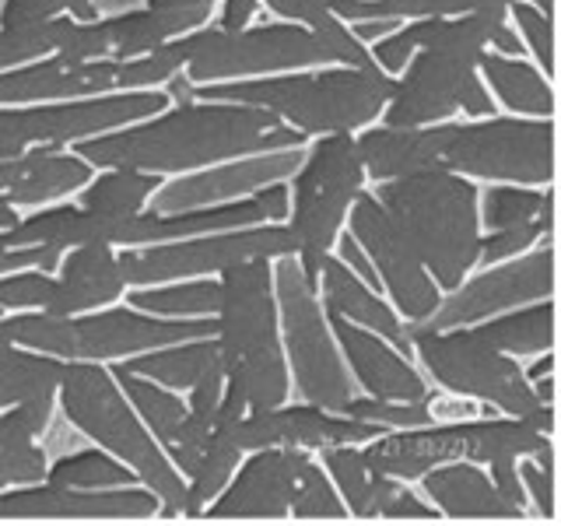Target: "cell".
Segmentation results:
<instances>
[{"label":"cell","instance_id":"1","mask_svg":"<svg viewBox=\"0 0 561 526\" xmlns=\"http://www.w3.org/2000/svg\"><path fill=\"white\" fill-rule=\"evenodd\" d=\"M302 145H309L306 134H298L260 105L190 99L172 102L169 110L127 123V127L75 140L70 151L81 155L92 169L127 165L140 172L180 175L228 162V158Z\"/></svg>","mask_w":561,"mask_h":526},{"label":"cell","instance_id":"24","mask_svg":"<svg viewBox=\"0 0 561 526\" xmlns=\"http://www.w3.org/2000/svg\"><path fill=\"white\" fill-rule=\"evenodd\" d=\"M417 481L421 495L438 508L443 519H530L499 495L488 470L473 460H446L425 470Z\"/></svg>","mask_w":561,"mask_h":526},{"label":"cell","instance_id":"21","mask_svg":"<svg viewBox=\"0 0 561 526\" xmlns=\"http://www.w3.org/2000/svg\"><path fill=\"white\" fill-rule=\"evenodd\" d=\"M327 323H330L333 341L341 347V358L347 365L351 379H355V386H362L368 397L403 400V403L428 400L432 390H428L425 376H421L411 365V358L400 355L390 341H382L379 333L351 323L337 312H327Z\"/></svg>","mask_w":561,"mask_h":526},{"label":"cell","instance_id":"50","mask_svg":"<svg viewBox=\"0 0 561 526\" xmlns=\"http://www.w3.org/2000/svg\"><path fill=\"white\" fill-rule=\"evenodd\" d=\"M456 113H467L470 119H484V116H495V113H499V105H495V99H491L488 84H484L481 78H473V81L463 88L460 110H456Z\"/></svg>","mask_w":561,"mask_h":526},{"label":"cell","instance_id":"54","mask_svg":"<svg viewBox=\"0 0 561 526\" xmlns=\"http://www.w3.org/2000/svg\"><path fill=\"white\" fill-rule=\"evenodd\" d=\"M92 4H95L99 14H119V11H134V8H140L145 0H92Z\"/></svg>","mask_w":561,"mask_h":526},{"label":"cell","instance_id":"38","mask_svg":"<svg viewBox=\"0 0 561 526\" xmlns=\"http://www.w3.org/2000/svg\"><path fill=\"white\" fill-rule=\"evenodd\" d=\"M540 201H543L540 186H523V183H484V186H478L481 232H495V228H516V225L537 221Z\"/></svg>","mask_w":561,"mask_h":526},{"label":"cell","instance_id":"36","mask_svg":"<svg viewBox=\"0 0 561 526\" xmlns=\"http://www.w3.org/2000/svg\"><path fill=\"white\" fill-rule=\"evenodd\" d=\"M46 449L35 443L18 408H0V488L46 481Z\"/></svg>","mask_w":561,"mask_h":526},{"label":"cell","instance_id":"55","mask_svg":"<svg viewBox=\"0 0 561 526\" xmlns=\"http://www.w3.org/2000/svg\"><path fill=\"white\" fill-rule=\"evenodd\" d=\"M530 386H534V393H537V400H540V403H554V373L534 379Z\"/></svg>","mask_w":561,"mask_h":526},{"label":"cell","instance_id":"16","mask_svg":"<svg viewBox=\"0 0 561 526\" xmlns=\"http://www.w3.org/2000/svg\"><path fill=\"white\" fill-rule=\"evenodd\" d=\"M540 298H554V245H540V250L534 245L513 260L473 267L460 285L438 298L435 312L421 327H473L488 316L540 302Z\"/></svg>","mask_w":561,"mask_h":526},{"label":"cell","instance_id":"11","mask_svg":"<svg viewBox=\"0 0 561 526\" xmlns=\"http://www.w3.org/2000/svg\"><path fill=\"white\" fill-rule=\"evenodd\" d=\"M183 75L193 84L215 81H242V78H267L285 75V70H309L330 67L333 57L320 35H312L302 25L271 22V25H201L180 35Z\"/></svg>","mask_w":561,"mask_h":526},{"label":"cell","instance_id":"41","mask_svg":"<svg viewBox=\"0 0 561 526\" xmlns=\"http://www.w3.org/2000/svg\"><path fill=\"white\" fill-rule=\"evenodd\" d=\"M505 18L523 39L526 53L537 60L540 75L554 81V18L537 11L534 4H526V0H513L508 11H505Z\"/></svg>","mask_w":561,"mask_h":526},{"label":"cell","instance_id":"25","mask_svg":"<svg viewBox=\"0 0 561 526\" xmlns=\"http://www.w3.org/2000/svg\"><path fill=\"white\" fill-rule=\"evenodd\" d=\"M355 145L365 165V180L386 183L411 175L421 169L438 165V148H443V127L428 123V127H386L373 123L355 134Z\"/></svg>","mask_w":561,"mask_h":526},{"label":"cell","instance_id":"7","mask_svg":"<svg viewBox=\"0 0 561 526\" xmlns=\"http://www.w3.org/2000/svg\"><path fill=\"white\" fill-rule=\"evenodd\" d=\"M4 333L28 351L64 358V362H119L140 351L180 344L215 333V316L201 320H169L130 306L92 309L81 316H49L43 309H22L14 316H0Z\"/></svg>","mask_w":561,"mask_h":526},{"label":"cell","instance_id":"52","mask_svg":"<svg viewBox=\"0 0 561 526\" xmlns=\"http://www.w3.org/2000/svg\"><path fill=\"white\" fill-rule=\"evenodd\" d=\"M548 373H554V351H540V355H534V365L523 368V376L530 382L540 379V376H548Z\"/></svg>","mask_w":561,"mask_h":526},{"label":"cell","instance_id":"33","mask_svg":"<svg viewBox=\"0 0 561 526\" xmlns=\"http://www.w3.org/2000/svg\"><path fill=\"white\" fill-rule=\"evenodd\" d=\"M110 373L119 382L123 397L130 400L137 418L145 421V428L154 435V443L165 449L175 438V432H180L183 418H186V397L169 390V386H162V382H154V379L127 373V368H119L116 362L110 365Z\"/></svg>","mask_w":561,"mask_h":526},{"label":"cell","instance_id":"8","mask_svg":"<svg viewBox=\"0 0 561 526\" xmlns=\"http://www.w3.org/2000/svg\"><path fill=\"white\" fill-rule=\"evenodd\" d=\"M365 190V165L355 134H323L306 145L298 169L288 175V215L285 228L295 239V260L309 285H316L320 263L333 253L344 232L347 210Z\"/></svg>","mask_w":561,"mask_h":526},{"label":"cell","instance_id":"29","mask_svg":"<svg viewBox=\"0 0 561 526\" xmlns=\"http://www.w3.org/2000/svg\"><path fill=\"white\" fill-rule=\"evenodd\" d=\"M320 467L327 470V478L337 488L341 502L347 505V516L355 519H379L382 505L390 502L397 491V478L376 473L365 464L362 443H341V446H323L320 449Z\"/></svg>","mask_w":561,"mask_h":526},{"label":"cell","instance_id":"30","mask_svg":"<svg viewBox=\"0 0 561 526\" xmlns=\"http://www.w3.org/2000/svg\"><path fill=\"white\" fill-rule=\"evenodd\" d=\"M470 330L513 358H534L540 351H554V298H540V302L488 316Z\"/></svg>","mask_w":561,"mask_h":526},{"label":"cell","instance_id":"58","mask_svg":"<svg viewBox=\"0 0 561 526\" xmlns=\"http://www.w3.org/2000/svg\"><path fill=\"white\" fill-rule=\"evenodd\" d=\"M0 312H4V309H0Z\"/></svg>","mask_w":561,"mask_h":526},{"label":"cell","instance_id":"10","mask_svg":"<svg viewBox=\"0 0 561 526\" xmlns=\"http://www.w3.org/2000/svg\"><path fill=\"white\" fill-rule=\"evenodd\" d=\"M438 165L460 172L473 183H554V116H484L443 119Z\"/></svg>","mask_w":561,"mask_h":526},{"label":"cell","instance_id":"4","mask_svg":"<svg viewBox=\"0 0 561 526\" xmlns=\"http://www.w3.org/2000/svg\"><path fill=\"white\" fill-rule=\"evenodd\" d=\"M373 193L393 215L443 295L478 267L481 218L473 180L435 165L400 180L373 183Z\"/></svg>","mask_w":561,"mask_h":526},{"label":"cell","instance_id":"49","mask_svg":"<svg viewBox=\"0 0 561 526\" xmlns=\"http://www.w3.org/2000/svg\"><path fill=\"white\" fill-rule=\"evenodd\" d=\"M519 460H495V464H488V478L491 484L499 488V495L508 502V505H516L519 513L530 516V508H526V491H523V481H519Z\"/></svg>","mask_w":561,"mask_h":526},{"label":"cell","instance_id":"44","mask_svg":"<svg viewBox=\"0 0 561 526\" xmlns=\"http://www.w3.org/2000/svg\"><path fill=\"white\" fill-rule=\"evenodd\" d=\"M263 8L274 18H280V22L302 25L316 35L327 32L333 22H341V18L330 11V0H263Z\"/></svg>","mask_w":561,"mask_h":526},{"label":"cell","instance_id":"12","mask_svg":"<svg viewBox=\"0 0 561 526\" xmlns=\"http://www.w3.org/2000/svg\"><path fill=\"white\" fill-rule=\"evenodd\" d=\"M403 333H408L414 358L453 397L491 403L508 418H530L543 408L530 379L523 376V365L481 341L470 327L432 330L421 323H403Z\"/></svg>","mask_w":561,"mask_h":526},{"label":"cell","instance_id":"37","mask_svg":"<svg viewBox=\"0 0 561 526\" xmlns=\"http://www.w3.org/2000/svg\"><path fill=\"white\" fill-rule=\"evenodd\" d=\"M46 481L49 484H67V488H123V484H140L137 473L119 464L113 453L105 449H88L78 446L70 453L53 456L46 464Z\"/></svg>","mask_w":561,"mask_h":526},{"label":"cell","instance_id":"56","mask_svg":"<svg viewBox=\"0 0 561 526\" xmlns=\"http://www.w3.org/2000/svg\"><path fill=\"white\" fill-rule=\"evenodd\" d=\"M18 218H22V210H18V207L4 197V193H0V232H8V228H11Z\"/></svg>","mask_w":561,"mask_h":526},{"label":"cell","instance_id":"47","mask_svg":"<svg viewBox=\"0 0 561 526\" xmlns=\"http://www.w3.org/2000/svg\"><path fill=\"white\" fill-rule=\"evenodd\" d=\"M64 250H53V245H8L0 239V274L8 271H22V267H39V271H57Z\"/></svg>","mask_w":561,"mask_h":526},{"label":"cell","instance_id":"2","mask_svg":"<svg viewBox=\"0 0 561 526\" xmlns=\"http://www.w3.org/2000/svg\"><path fill=\"white\" fill-rule=\"evenodd\" d=\"M215 341L225 368V397L245 411L274 408L291 397L277 327L274 260H242L218 274Z\"/></svg>","mask_w":561,"mask_h":526},{"label":"cell","instance_id":"32","mask_svg":"<svg viewBox=\"0 0 561 526\" xmlns=\"http://www.w3.org/2000/svg\"><path fill=\"white\" fill-rule=\"evenodd\" d=\"M162 183H165V175H158V172H140L127 165L102 169V172H92V180L78 190V204L84 210H95V215L134 218L148 207L151 193Z\"/></svg>","mask_w":561,"mask_h":526},{"label":"cell","instance_id":"42","mask_svg":"<svg viewBox=\"0 0 561 526\" xmlns=\"http://www.w3.org/2000/svg\"><path fill=\"white\" fill-rule=\"evenodd\" d=\"M344 414L358 418V421H373L379 428H417V425H432V411L428 400L421 403H403V400H379V397H351Z\"/></svg>","mask_w":561,"mask_h":526},{"label":"cell","instance_id":"14","mask_svg":"<svg viewBox=\"0 0 561 526\" xmlns=\"http://www.w3.org/2000/svg\"><path fill=\"white\" fill-rule=\"evenodd\" d=\"M256 256H295V239L280 221L267 225H245V228H228V232H204V236H186V239H169V242H151V245H127L119 250V274L127 288H145V285H165V281H183V277H210L228 267H236L242 260Z\"/></svg>","mask_w":561,"mask_h":526},{"label":"cell","instance_id":"39","mask_svg":"<svg viewBox=\"0 0 561 526\" xmlns=\"http://www.w3.org/2000/svg\"><path fill=\"white\" fill-rule=\"evenodd\" d=\"M67 18L70 14L49 18V22L39 25H11V28L0 25V70H14L53 57L67 32Z\"/></svg>","mask_w":561,"mask_h":526},{"label":"cell","instance_id":"31","mask_svg":"<svg viewBox=\"0 0 561 526\" xmlns=\"http://www.w3.org/2000/svg\"><path fill=\"white\" fill-rule=\"evenodd\" d=\"M513 0H330L341 22H414V18H463V14H505Z\"/></svg>","mask_w":561,"mask_h":526},{"label":"cell","instance_id":"19","mask_svg":"<svg viewBox=\"0 0 561 526\" xmlns=\"http://www.w3.org/2000/svg\"><path fill=\"white\" fill-rule=\"evenodd\" d=\"M162 502L145 484L67 488L22 484L0 488V519H158Z\"/></svg>","mask_w":561,"mask_h":526},{"label":"cell","instance_id":"18","mask_svg":"<svg viewBox=\"0 0 561 526\" xmlns=\"http://www.w3.org/2000/svg\"><path fill=\"white\" fill-rule=\"evenodd\" d=\"M302 155H306V145L285 148V151L242 155V158H228V162L207 165V169L169 175V180L151 193L148 207L151 210H190V207H215L225 201L250 197V193L271 183H288V175L298 169Z\"/></svg>","mask_w":561,"mask_h":526},{"label":"cell","instance_id":"46","mask_svg":"<svg viewBox=\"0 0 561 526\" xmlns=\"http://www.w3.org/2000/svg\"><path fill=\"white\" fill-rule=\"evenodd\" d=\"M67 14L64 0H0V25H39Z\"/></svg>","mask_w":561,"mask_h":526},{"label":"cell","instance_id":"53","mask_svg":"<svg viewBox=\"0 0 561 526\" xmlns=\"http://www.w3.org/2000/svg\"><path fill=\"white\" fill-rule=\"evenodd\" d=\"M64 4H67V14L75 18V22H92V18H99L92 0H64Z\"/></svg>","mask_w":561,"mask_h":526},{"label":"cell","instance_id":"40","mask_svg":"<svg viewBox=\"0 0 561 526\" xmlns=\"http://www.w3.org/2000/svg\"><path fill=\"white\" fill-rule=\"evenodd\" d=\"M288 516H295V519H347V505L341 502L337 488H333L327 470L316 460H306L302 470H298Z\"/></svg>","mask_w":561,"mask_h":526},{"label":"cell","instance_id":"26","mask_svg":"<svg viewBox=\"0 0 561 526\" xmlns=\"http://www.w3.org/2000/svg\"><path fill=\"white\" fill-rule=\"evenodd\" d=\"M116 365L127 368V373H137V376H145V379L162 382V386H169V390H175V393H190L193 386H201V382L225 379L215 333H210V338H193V341L140 351V355L119 358Z\"/></svg>","mask_w":561,"mask_h":526},{"label":"cell","instance_id":"27","mask_svg":"<svg viewBox=\"0 0 561 526\" xmlns=\"http://www.w3.org/2000/svg\"><path fill=\"white\" fill-rule=\"evenodd\" d=\"M60 376H64V358L14 344L4 333V323H0V408L57 411Z\"/></svg>","mask_w":561,"mask_h":526},{"label":"cell","instance_id":"28","mask_svg":"<svg viewBox=\"0 0 561 526\" xmlns=\"http://www.w3.org/2000/svg\"><path fill=\"white\" fill-rule=\"evenodd\" d=\"M478 78L488 84L495 105L513 116H554V84L540 75V67L523 57H502L495 49H484L478 64Z\"/></svg>","mask_w":561,"mask_h":526},{"label":"cell","instance_id":"57","mask_svg":"<svg viewBox=\"0 0 561 526\" xmlns=\"http://www.w3.org/2000/svg\"><path fill=\"white\" fill-rule=\"evenodd\" d=\"M526 4H534L537 11H543L548 18H554V0H526Z\"/></svg>","mask_w":561,"mask_h":526},{"label":"cell","instance_id":"17","mask_svg":"<svg viewBox=\"0 0 561 526\" xmlns=\"http://www.w3.org/2000/svg\"><path fill=\"white\" fill-rule=\"evenodd\" d=\"M215 425L232 438V443L250 453L263 446H295V449H323L341 443H368L386 428L373 421H358L351 414H337L316 403H274L263 411H245L239 418H215Z\"/></svg>","mask_w":561,"mask_h":526},{"label":"cell","instance_id":"48","mask_svg":"<svg viewBox=\"0 0 561 526\" xmlns=\"http://www.w3.org/2000/svg\"><path fill=\"white\" fill-rule=\"evenodd\" d=\"M379 519H443L438 516V508L432 502H425L417 495V491L408 488V481H400L397 491L390 495V502L382 505V516Z\"/></svg>","mask_w":561,"mask_h":526},{"label":"cell","instance_id":"43","mask_svg":"<svg viewBox=\"0 0 561 526\" xmlns=\"http://www.w3.org/2000/svg\"><path fill=\"white\" fill-rule=\"evenodd\" d=\"M49 271L22 267L0 274V309H43L49 295Z\"/></svg>","mask_w":561,"mask_h":526},{"label":"cell","instance_id":"20","mask_svg":"<svg viewBox=\"0 0 561 526\" xmlns=\"http://www.w3.org/2000/svg\"><path fill=\"white\" fill-rule=\"evenodd\" d=\"M309 460V449L263 446L242 456L236 473L197 519H285L298 470Z\"/></svg>","mask_w":561,"mask_h":526},{"label":"cell","instance_id":"23","mask_svg":"<svg viewBox=\"0 0 561 526\" xmlns=\"http://www.w3.org/2000/svg\"><path fill=\"white\" fill-rule=\"evenodd\" d=\"M316 295H320V306L327 312H337V316H344V320L379 333V338L390 341L400 355H408V358L414 355L408 333H403V320H400V312L390 306V298H382V291L368 288L337 253L323 256L320 274H316Z\"/></svg>","mask_w":561,"mask_h":526},{"label":"cell","instance_id":"45","mask_svg":"<svg viewBox=\"0 0 561 526\" xmlns=\"http://www.w3.org/2000/svg\"><path fill=\"white\" fill-rule=\"evenodd\" d=\"M516 467H519V481L526 491V505H537L540 519H554V488H558L554 470H543L530 456H523Z\"/></svg>","mask_w":561,"mask_h":526},{"label":"cell","instance_id":"3","mask_svg":"<svg viewBox=\"0 0 561 526\" xmlns=\"http://www.w3.org/2000/svg\"><path fill=\"white\" fill-rule=\"evenodd\" d=\"M393 92V78L379 67H309L285 70L267 78H242V81H215L197 84V99L215 102H242L260 105L274 113L306 137L323 134H358L373 127L382 116V105Z\"/></svg>","mask_w":561,"mask_h":526},{"label":"cell","instance_id":"51","mask_svg":"<svg viewBox=\"0 0 561 526\" xmlns=\"http://www.w3.org/2000/svg\"><path fill=\"white\" fill-rule=\"evenodd\" d=\"M218 0H145V8L154 11H169V14H186V18H197V22L207 25L210 11H215Z\"/></svg>","mask_w":561,"mask_h":526},{"label":"cell","instance_id":"34","mask_svg":"<svg viewBox=\"0 0 561 526\" xmlns=\"http://www.w3.org/2000/svg\"><path fill=\"white\" fill-rule=\"evenodd\" d=\"M130 309L169 316V320H201V316H215L218 309V281L207 277H183L165 281V285H145L123 291Z\"/></svg>","mask_w":561,"mask_h":526},{"label":"cell","instance_id":"13","mask_svg":"<svg viewBox=\"0 0 561 526\" xmlns=\"http://www.w3.org/2000/svg\"><path fill=\"white\" fill-rule=\"evenodd\" d=\"M165 88H140V92H113L92 99L0 105V158H18L35 148H67L75 140L105 130L127 127L169 110Z\"/></svg>","mask_w":561,"mask_h":526},{"label":"cell","instance_id":"35","mask_svg":"<svg viewBox=\"0 0 561 526\" xmlns=\"http://www.w3.org/2000/svg\"><path fill=\"white\" fill-rule=\"evenodd\" d=\"M242 456H245V453L215 425V432L207 435L204 449L197 453V460H193V467L183 473L186 491H183V513H180V516L197 519V516L204 513V505L228 484V478L236 473V467H239Z\"/></svg>","mask_w":561,"mask_h":526},{"label":"cell","instance_id":"6","mask_svg":"<svg viewBox=\"0 0 561 526\" xmlns=\"http://www.w3.org/2000/svg\"><path fill=\"white\" fill-rule=\"evenodd\" d=\"M505 14L463 18H414L417 53L393 78V92L382 105L386 127H428L453 119L463 88L478 78V64L488 49L491 28Z\"/></svg>","mask_w":561,"mask_h":526},{"label":"cell","instance_id":"15","mask_svg":"<svg viewBox=\"0 0 561 526\" xmlns=\"http://www.w3.org/2000/svg\"><path fill=\"white\" fill-rule=\"evenodd\" d=\"M344 228L365 250L373 271L379 274L382 291L390 295V306L400 312V320L425 323L435 312L443 291H438L432 274L425 271V263L414 253V245L400 232V225L393 221L390 210L376 201L373 190H362L355 197Z\"/></svg>","mask_w":561,"mask_h":526},{"label":"cell","instance_id":"5","mask_svg":"<svg viewBox=\"0 0 561 526\" xmlns=\"http://www.w3.org/2000/svg\"><path fill=\"white\" fill-rule=\"evenodd\" d=\"M60 414L81 438L105 453H113L119 464H127L137 481L151 488L162 513L158 519H175L183 513V491L186 481L172 467L165 449L154 443V435L137 418L130 400L123 397L119 382L113 379L110 365L102 362H64V376L57 386Z\"/></svg>","mask_w":561,"mask_h":526},{"label":"cell","instance_id":"9","mask_svg":"<svg viewBox=\"0 0 561 526\" xmlns=\"http://www.w3.org/2000/svg\"><path fill=\"white\" fill-rule=\"evenodd\" d=\"M274 298L280 347H285L295 393L316 408L344 414L351 397H355V379H351L341 347L330 333L316 285H309L295 256L274 260Z\"/></svg>","mask_w":561,"mask_h":526},{"label":"cell","instance_id":"22","mask_svg":"<svg viewBox=\"0 0 561 526\" xmlns=\"http://www.w3.org/2000/svg\"><path fill=\"white\" fill-rule=\"evenodd\" d=\"M127 285H123L119 260L113 245L88 242L64 250L57 274L49 281V295L43 312L49 316H81L102 306H116Z\"/></svg>","mask_w":561,"mask_h":526}]
</instances>
